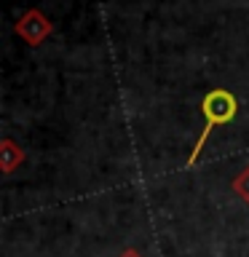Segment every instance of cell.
I'll use <instances>...</instances> for the list:
<instances>
[{
	"label": "cell",
	"mask_w": 249,
	"mask_h": 257,
	"mask_svg": "<svg viewBox=\"0 0 249 257\" xmlns=\"http://www.w3.org/2000/svg\"><path fill=\"white\" fill-rule=\"evenodd\" d=\"M201 112H204V128H201L198 140H196V145H193L188 166H193L198 161L201 150H204V145L209 140V134H212V128L214 126H222V123H230V120L236 118L238 99L228 91V88H212V91H206L204 99H201Z\"/></svg>",
	"instance_id": "obj_1"
},
{
	"label": "cell",
	"mask_w": 249,
	"mask_h": 257,
	"mask_svg": "<svg viewBox=\"0 0 249 257\" xmlns=\"http://www.w3.org/2000/svg\"><path fill=\"white\" fill-rule=\"evenodd\" d=\"M14 30H16V35H22L30 46H40L54 32V24L48 22V16L40 14L38 8H30V11L24 14L19 22H16Z\"/></svg>",
	"instance_id": "obj_2"
},
{
	"label": "cell",
	"mask_w": 249,
	"mask_h": 257,
	"mask_svg": "<svg viewBox=\"0 0 249 257\" xmlns=\"http://www.w3.org/2000/svg\"><path fill=\"white\" fill-rule=\"evenodd\" d=\"M230 188H233V193H236V196H238V198L249 206V164H246V166L236 174V180L230 182Z\"/></svg>",
	"instance_id": "obj_3"
},
{
	"label": "cell",
	"mask_w": 249,
	"mask_h": 257,
	"mask_svg": "<svg viewBox=\"0 0 249 257\" xmlns=\"http://www.w3.org/2000/svg\"><path fill=\"white\" fill-rule=\"evenodd\" d=\"M16 158L22 161L24 156H22V153H14V145H11V142H6V164H3L6 172H11V169H14V161H16Z\"/></svg>",
	"instance_id": "obj_4"
},
{
	"label": "cell",
	"mask_w": 249,
	"mask_h": 257,
	"mask_svg": "<svg viewBox=\"0 0 249 257\" xmlns=\"http://www.w3.org/2000/svg\"><path fill=\"white\" fill-rule=\"evenodd\" d=\"M120 257H142L137 249H126V252H120Z\"/></svg>",
	"instance_id": "obj_5"
}]
</instances>
